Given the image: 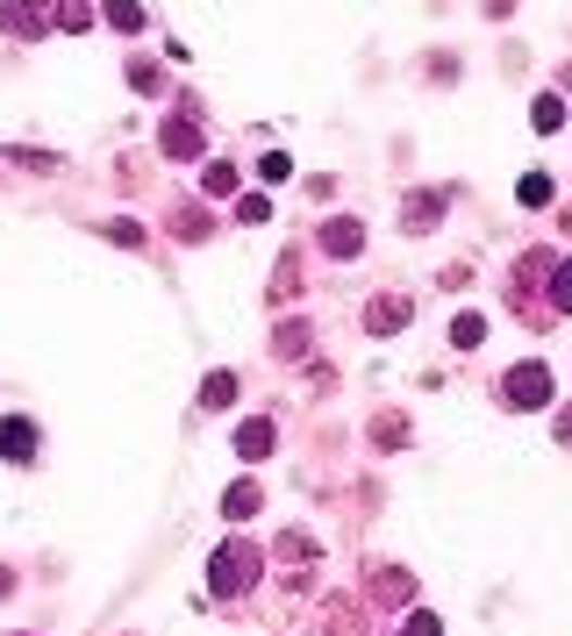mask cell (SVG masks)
Here are the masks:
<instances>
[{"mask_svg": "<svg viewBox=\"0 0 572 636\" xmlns=\"http://www.w3.org/2000/svg\"><path fill=\"white\" fill-rule=\"evenodd\" d=\"M237 400V372H208V386H201V408H229Z\"/></svg>", "mask_w": 572, "mask_h": 636, "instance_id": "obj_13", "label": "cell"}, {"mask_svg": "<svg viewBox=\"0 0 572 636\" xmlns=\"http://www.w3.org/2000/svg\"><path fill=\"white\" fill-rule=\"evenodd\" d=\"M401 636H444V622H436V615H430V608H416V615L401 622Z\"/></svg>", "mask_w": 572, "mask_h": 636, "instance_id": "obj_21", "label": "cell"}, {"mask_svg": "<svg viewBox=\"0 0 572 636\" xmlns=\"http://www.w3.org/2000/svg\"><path fill=\"white\" fill-rule=\"evenodd\" d=\"M322 251H330V258H358V251H365V229L351 222V215H336V222H322Z\"/></svg>", "mask_w": 572, "mask_h": 636, "instance_id": "obj_6", "label": "cell"}, {"mask_svg": "<svg viewBox=\"0 0 572 636\" xmlns=\"http://www.w3.org/2000/svg\"><path fill=\"white\" fill-rule=\"evenodd\" d=\"M480 336H486V315H458V322H452V344L458 351H472Z\"/></svg>", "mask_w": 572, "mask_h": 636, "instance_id": "obj_18", "label": "cell"}, {"mask_svg": "<svg viewBox=\"0 0 572 636\" xmlns=\"http://www.w3.org/2000/svg\"><path fill=\"white\" fill-rule=\"evenodd\" d=\"M372 444H380V450H401V444H408V422L380 415V422H372Z\"/></svg>", "mask_w": 572, "mask_h": 636, "instance_id": "obj_15", "label": "cell"}, {"mask_svg": "<svg viewBox=\"0 0 572 636\" xmlns=\"http://www.w3.org/2000/svg\"><path fill=\"white\" fill-rule=\"evenodd\" d=\"M372 594H380L386 608H401V601H408V594H416V580H408V572H394V565H386V572H372Z\"/></svg>", "mask_w": 572, "mask_h": 636, "instance_id": "obj_11", "label": "cell"}, {"mask_svg": "<svg viewBox=\"0 0 572 636\" xmlns=\"http://www.w3.org/2000/svg\"><path fill=\"white\" fill-rule=\"evenodd\" d=\"M272 422H265V415H251V422H243V430H237V450H243V458H251V465H258V458H272Z\"/></svg>", "mask_w": 572, "mask_h": 636, "instance_id": "obj_9", "label": "cell"}, {"mask_svg": "<svg viewBox=\"0 0 572 636\" xmlns=\"http://www.w3.org/2000/svg\"><path fill=\"white\" fill-rule=\"evenodd\" d=\"M201 187H208V193H237V165H229V157H215L208 173H201Z\"/></svg>", "mask_w": 572, "mask_h": 636, "instance_id": "obj_17", "label": "cell"}, {"mask_svg": "<svg viewBox=\"0 0 572 636\" xmlns=\"http://www.w3.org/2000/svg\"><path fill=\"white\" fill-rule=\"evenodd\" d=\"M558 436H565V444H572V408H565V415H558Z\"/></svg>", "mask_w": 572, "mask_h": 636, "instance_id": "obj_26", "label": "cell"}, {"mask_svg": "<svg viewBox=\"0 0 572 636\" xmlns=\"http://www.w3.org/2000/svg\"><path fill=\"white\" fill-rule=\"evenodd\" d=\"M530 122H537L544 137H551L558 122H565V101H558V93H544V101H537V107H530Z\"/></svg>", "mask_w": 572, "mask_h": 636, "instance_id": "obj_16", "label": "cell"}, {"mask_svg": "<svg viewBox=\"0 0 572 636\" xmlns=\"http://www.w3.org/2000/svg\"><path fill=\"white\" fill-rule=\"evenodd\" d=\"M87 22H93V15H87V8H79V0H72V8H58V29H65V36H79V29H87Z\"/></svg>", "mask_w": 572, "mask_h": 636, "instance_id": "obj_25", "label": "cell"}, {"mask_svg": "<svg viewBox=\"0 0 572 636\" xmlns=\"http://www.w3.org/2000/svg\"><path fill=\"white\" fill-rule=\"evenodd\" d=\"M516 193H522V207H544V201H551V179H544V173H530Z\"/></svg>", "mask_w": 572, "mask_h": 636, "instance_id": "obj_20", "label": "cell"}, {"mask_svg": "<svg viewBox=\"0 0 572 636\" xmlns=\"http://www.w3.org/2000/svg\"><path fill=\"white\" fill-rule=\"evenodd\" d=\"M272 344H279V358H301V351H308V329H279Z\"/></svg>", "mask_w": 572, "mask_h": 636, "instance_id": "obj_23", "label": "cell"}, {"mask_svg": "<svg viewBox=\"0 0 572 636\" xmlns=\"http://www.w3.org/2000/svg\"><path fill=\"white\" fill-rule=\"evenodd\" d=\"M0 29H8V36H29V43H36V36L58 29V8H51V0H0Z\"/></svg>", "mask_w": 572, "mask_h": 636, "instance_id": "obj_2", "label": "cell"}, {"mask_svg": "<svg viewBox=\"0 0 572 636\" xmlns=\"http://www.w3.org/2000/svg\"><path fill=\"white\" fill-rule=\"evenodd\" d=\"M251 580H258V544L229 536V544L215 550V565H208V594H223V601H243V594H251Z\"/></svg>", "mask_w": 572, "mask_h": 636, "instance_id": "obj_1", "label": "cell"}, {"mask_svg": "<svg viewBox=\"0 0 572 636\" xmlns=\"http://www.w3.org/2000/svg\"><path fill=\"white\" fill-rule=\"evenodd\" d=\"M272 550H279V558H287V565H315V536H308V530H287V536H279Z\"/></svg>", "mask_w": 572, "mask_h": 636, "instance_id": "obj_12", "label": "cell"}, {"mask_svg": "<svg viewBox=\"0 0 572 636\" xmlns=\"http://www.w3.org/2000/svg\"><path fill=\"white\" fill-rule=\"evenodd\" d=\"M551 308H572V265H551Z\"/></svg>", "mask_w": 572, "mask_h": 636, "instance_id": "obj_22", "label": "cell"}, {"mask_svg": "<svg viewBox=\"0 0 572 636\" xmlns=\"http://www.w3.org/2000/svg\"><path fill=\"white\" fill-rule=\"evenodd\" d=\"M101 15H107V29H143V8H137V0H107Z\"/></svg>", "mask_w": 572, "mask_h": 636, "instance_id": "obj_14", "label": "cell"}, {"mask_svg": "<svg viewBox=\"0 0 572 636\" xmlns=\"http://www.w3.org/2000/svg\"><path fill=\"white\" fill-rule=\"evenodd\" d=\"M258 179H272V187H279V179H294V157H287V151H265L258 157Z\"/></svg>", "mask_w": 572, "mask_h": 636, "instance_id": "obj_19", "label": "cell"}, {"mask_svg": "<svg viewBox=\"0 0 572 636\" xmlns=\"http://www.w3.org/2000/svg\"><path fill=\"white\" fill-rule=\"evenodd\" d=\"M237 215H243V222H265V215H272V201H265V193H243Z\"/></svg>", "mask_w": 572, "mask_h": 636, "instance_id": "obj_24", "label": "cell"}, {"mask_svg": "<svg viewBox=\"0 0 572 636\" xmlns=\"http://www.w3.org/2000/svg\"><path fill=\"white\" fill-rule=\"evenodd\" d=\"M401 222L408 229H436L444 222V193H408V201H401Z\"/></svg>", "mask_w": 572, "mask_h": 636, "instance_id": "obj_8", "label": "cell"}, {"mask_svg": "<svg viewBox=\"0 0 572 636\" xmlns=\"http://www.w3.org/2000/svg\"><path fill=\"white\" fill-rule=\"evenodd\" d=\"M0 458H15V465L36 458V422L29 415H8V422H0Z\"/></svg>", "mask_w": 572, "mask_h": 636, "instance_id": "obj_5", "label": "cell"}, {"mask_svg": "<svg viewBox=\"0 0 572 636\" xmlns=\"http://www.w3.org/2000/svg\"><path fill=\"white\" fill-rule=\"evenodd\" d=\"M365 329H372V336H394V329H408V301H394V293H380V301L365 308Z\"/></svg>", "mask_w": 572, "mask_h": 636, "instance_id": "obj_7", "label": "cell"}, {"mask_svg": "<svg viewBox=\"0 0 572 636\" xmlns=\"http://www.w3.org/2000/svg\"><path fill=\"white\" fill-rule=\"evenodd\" d=\"M157 143H165V157H173V165H193V157L208 151V143H201V129H193L187 115H179V122H165V129H157Z\"/></svg>", "mask_w": 572, "mask_h": 636, "instance_id": "obj_4", "label": "cell"}, {"mask_svg": "<svg viewBox=\"0 0 572 636\" xmlns=\"http://www.w3.org/2000/svg\"><path fill=\"white\" fill-rule=\"evenodd\" d=\"M258 500H265V486H258V480H229L223 516H229V522H243V516H258Z\"/></svg>", "mask_w": 572, "mask_h": 636, "instance_id": "obj_10", "label": "cell"}, {"mask_svg": "<svg viewBox=\"0 0 572 636\" xmlns=\"http://www.w3.org/2000/svg\"><path fill=\"white\" fill-rule=\"evenodd\" d=\"M501 400L508 408H544V400H551V372H544V365H508L501 372Z\"/></svg>", "mask_w": 572, "mask_h": 636, "instance_id": "obj_3", "label": "cell"}]
</instances>
